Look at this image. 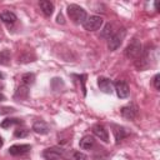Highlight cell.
I'll use <instances>...</instances> for the list:
<instances>
[{
  "instance_id": "cell-3",
  "label": "cell",
  "mask_w": 160,
  "mask_h": 160,
  "mask_svg": "<svg viewBox=\"0 0 160 160\" xmlns=\"http://www.w3.org/2000/svg\"><path fill=\"white\" fill-rule=\"evenodd\" d=\"M125 34H126V31H125L124 29H121V30H119L118 32L112 34V36L108 40V48H109L110 51L116 50V49L121 45V42H122L124 38H125Z\"/></svg>"
},
{
  "instance_id": "cell-20",
  "label": "cell",
  "mask_w": 160,
  "mask_h": 160,
  "mask_svg": "<svg viewBox=\"0 0 160 160\" xmlns=\"http://www.w3.org/2000/svg\"><path fill=\"white\" fill-rule=\"evenodd\" d=\"M21 122H22V121H21L20 119L11 118V119H5V120H2L1 124H0V126L4 128V129H6V128H9V126H12V125H16V124H21Z\"/></svg>"
},
{
  "instance_id": "cell-11",
  "label": "cell",
  "mask_w": 160,
  "mask_h": 160,
  "mask_svg": "<svg viewBox=\"0 0 160 160\" xmlns=\"http://www.w3.org/2000/svg\"><path fill=\"white\" fill-rule=\"evenodd\" d=\"M111 128H112V132H114V135H115V141H116V144H119L122 139H125V138L128 136V132H126V130H125L122 126L112 124Z\"/></svg>"
},
{
  "instance_id": "cell-5",
  "label": "cell",
  "mask_w": 160,
  "mask_h": 160,
  "mask_svg": "<svg viewBox=\"0 0 160 160\" xmlns=\"http://www.w3.org/2000/svg\"><path fill=\"white\" fill-rule=\"evenodd\" d=\"M44 158L49 159V160H55V159H59L61 156H65V150L62 148H58V146H54V148H49L44 151Z\"/></svg>"
},
{
  "instance_id": "cell-18",
  "label": "cell",
  "mask_w": 160,
  "mask_h": 160,
  "mask_svg": "<svg viewBox=\"0 0 160 160\" xmlns=\"http://www.w3.org/2000/svg\"><path fill=\"white\" fill-rule=\"evenodd\" d=\"M10 59H11L10 50L5 49V50L0 51V65H8L10 62Z\"/></svg>"
},
{
  "instance_id": "cell-13",
  "label": "cell",
  "mask_w": 160,
  "mask_h": 160,
  "mask_svg": "<svg viewBox=\"0 0 160 160\" xmlns=\"http://www.w3.org/2000/svg\"><path fill=\"white\" fill-rule=\"evenodd\" d=\"M39 6H40V9H41V11L45 16H50L54 12V4L51 1L42 0V1L39 2Z\"/></svg>"
},
{
  "instance_id": "cell-21",
  "label": "cell",
  "mask_w": 160,
  "mask_h": 160,
  "mask_svg": "<svg viewBox=\"0 0 160 160\" xmlns=\"http://www.w3.org/2000/svg\"><path fill=\"white\" fill-rule=\"evenodd\" d=\"M69 160H88V156L80 151H71Z\"/></svg>"
},
{
  "instance_id": "cell-19",
  "label": "cell",
  "mask_w": 160,
  "mask_h": 160,
  "mask_svg": "<svg viewBox=\"0 0 160 160\" xmlns=\"http://www.w3.org/2000/svg\"><path fill=\"white\" fill-rule=\"evenodd\" d=\"M112 34H114V31H112V25H111V24H106V25L104 26V29L101 30L100 36L109 40V39L112 36Z\"/></svg>"
},
{
  "instance_id": "cell-29",
  "label": "cell",
  "mask_w": 160,
  "mask_h": 160,
  "mask_svg": "<svg viewBox=\"0 0 160 160\" xmlns=\"http://www.w3.org/2000/svg\"><path fill=\"white\" fill-rule=\"evenodd\" d=\"M0 79H4V74L2 72H0Z\"/></svg>"
},
{
  "instance_id": "cell-9",
  "label": "cell",
  "mask_w": 160,
  "mask_h": 160,
  "mask_svg": "<svg viewBox=\"0 0 160 160\" xmlns=\"http://www.w3.org/2000/svg\"><path fill=\"white\" fill-rule=\"evenodd\" d=\"M92 132L95 136H98L100 140H102L104 142H108L109 141V132L108 130L101 125V124H96L92 126Z\"/></svg>"
},
{
  "instance_id": "cell-31",
  "label": "cell",
  "mask_w": 160,
  "mask_h": 160,
  "mask_svg": "<svg viewBox=\"0 0 160 160\" xmlns=\"http://www.w3.org/2000/svg\"><path fill=\"white\" fill-rule=\"evenodd\" d=\"M1 88H2V85H1V84H0V89H1Z\"/></svg>"
},
{
  "instance_id": "cell-25",
  "label": "cell",
  "mask_w": 160,
  "mask_h": 160,
  "mask_svg": "<svg viewBox=\"0 0 160 160\" xmlns=\"http://www.w3.org/2000/svg\"><path fill=\"white\" fill-rule=\"evenodd\" d=\"M79 79H81V89H82V94L85 95L86 94V90H85V79H86V75H79Z\"/></svg>"
},
{
  "instance_id": "cell-22",
  "label": "cell",
  "mask_w": 160,
  "mask_h": 160,
  "mask_svg": "<svg viewBox=\"0 0 160 160\" xmlns=\"http://www.w3.org/2000/svg\"><path fill=\"white\" fill-rule=\"evenodd\" d=\"M34 59H35L34 54L26 52V55H25V54H22V55H20V56H19V62H29V61H34Z\"/></svg>"
},
{
  "instance_id": "cell-17",
  "label": "cell",
  "mask_w": 160,
  "mask_h": 160,
  "mask_svg": "<svg viewBox=\"0 0 160 160\" xmlns=\"http://www.w3.org/2000/svg\"><path fill=\"white\" fill-rule=\"evenodd\" d=\"M21 82H22L24 85H26V86L32 85V84L35 82V75H34L32 72H26V74H24V75L21 76Z\"/></svg>"
},
{
  "instance_id": "cell-2",
  "label": "cell",
  "mask_w": 160,
  "mask_h": 160,
  "mask_svg": "<svg viewBox=\"0 0 160 160\" xmlns=\"http://www.w3.org/2000/svg\"><path fill=\"white\" fill-rule=\"evenodd\" d=\"M141 51H142V48H141L140 41L138 39H132L131 42L125 49V55L129 59H138L139 55L141 54Z\"/></svg>"
},
{
  "instance_id": "cell-4",
  "label": "cell",
  "mask_w": 160,
  "mask_h": 160,
  "mask_svg": "<svg viewBox=\"0 0 160 160\" xmlns=\"http://www.w3.org/2000/svg\"><path fill=\"white\" fill-rule=\"evenodd\" d=\"M84 28L85 30L88 31H95V30H99L102 25V18L100 16H96V15H91L89 18H86V20L84 21Z\"/></svg>"
},
{
  "instance_id": "cell-16",
  "label": "cell",
  "mask_w": 160,
  "mask_h": 160,
  "mask_svg": "<svg viewBox=\"0 0 160 160\" xmlns=\"http://www.w3.org/2000/svg\"><path fill=\"white\" fill-rule=\"evenodd\" d=\"M28 96H29V86L21 84V85L18 88L16 92H15V98H16V99H21V100H24V99H26Z\"/></svg>"
},
{
  "instance_id": "cell-26",
  "label": "cell",
  "mask_w": 160,
  "mask_h": 160,
  "mask_svg": "<svg viewBox=\"0 0 160 160\" xmlns=\"http://www.w3.org/2000/svg\"><path fill=\"white\" fill-rule=\"evenodd\" d=\"M15 109L14 108H0V114H9V112H14Z\"/></svg>"
},
{
  "instance_id": "cell-1",
  "label": "cell",
  "mask_w": 160,
  "mask_h": 160,
  "mask_svg": "<svg viewBox=\"0 0 160 160\" xmlns=\"http://www.w3.org/2000/svg\"><path fill=\"white\" fill-rule=\"evenodd\" d=\"M66 10H68V15H69L70 20H72V22H75V24H84V21L88 18L86 11L76 4H70Z\"/></svg>"
},
{
  "instance_id": "cell-7",
  "label": "cell",
  "mask_w": 160,
  "mask_h": 160,
  "mask_svg": "<svg viewBox=\"0 0 160 160\" xmlns=\"http://www.w3.org/2000/svg\"><path fill=\"white\" fill-rule=\"evenodd\" d=\"M114 86H115L116 95L120 99H125V98L129 96V86H128V84L124 80H118Z\"/></svg>"
},
{
  "instance_id": "cell-6",
  "label": "cell",
  "mask_w": 160,
  "mask_h": 160,
  "mask_svg": "<svg viewBox=\"0 0 160 160\" xmlns=\"http://www.w3.org/2000/svg\"><path fill=\"white\" fill-rule=\"evenodd\" d=\"M121 115L125 119L134 120L138 116V106L135 104H129L126 106H122L121 108Z\"/></svg>"
},
{
  "instance_id": "cell-27",
  "label": "cell",
  "mask_w": 160,
  "mask_h": 160,
  "mask_svg": "<svg viewBox=\"0 0 160 160\" xmlns=\"http://www.w3.org/2000/svg\"><path fill=\"white\" fill-rule=\"evenodd\" d=\"M58 22H59V24H64V19H62V15H61V14L58 15Z\"/></svg>"
},
{
  "instance_id": "cell-10",
  "label": "cell",
  "mask_w": 160,
  "mask_h": 160,
  "mask_svg": "<svg viewBox=\"0 0 160 160\" xmlns=\"http://www.w3.org/2000/svg\"><path fill=\"white\" fill-rule=\"evenodd\" d=\"M30 149H31V146L28 145V144L12 145V146L9 148V154H10V155H14V156H16V155H22V154L28 152Z\"/></svg>"
},
{
  "instance_id": "cell-28",
  "label": "cell",
  "mask_w": 160,
  "mask_h": 160,
  "mask_svg": "<svg viewBox=\"0 0 160 160\" xmlns=\"http://www.w3.org/2000/svg\"><path fill=\"white\" fill-rule=\"evenodd\" d=\"M4 99H5V96H4L2 94H0V101H1V100H4Z\"/></svg>"
},
{
  "instance_id": "cell-24",
  "label": "cell",
  "mask_w": 160,
  "mask_h": 160,
  "mask_svg": "<svg viewBox=\"0 0 160 160\" xmlns=\"http://www.w3.org/2000/svg\"><path fill=\"white\" fill-rule=\"evenodd\" d=\"M152 82H154L155 89H156V90H159V89H160V75H159V74H156V75L154 76Z\"/></svg>"
},
{
  "instance_id": "cell-12",
  "label": "cell",
  "mask_w": 160,
  "mask_h": 160,
  "mask_svg": "<svg viewBox=\"0 0 160 160\" xmlns=\"http://www.w3.org/2000/svg\"><path fill=\"white\" fill-rule=\"evenodd\" d=\"M32 130H34L35 132H38V134L44 135V134H48V132L50 131V128H49V125H48L45 121H42V120H38V121L34 122V125H32Z\"/></svg>"
},
{
  "instance_id": "cell-23",
  "label": "cell",
  "mask_w": 160,
  "mask_h": 160,
  "mask_svg": "<svg viewBox=\"0 0 160 160\" xmlns=\"http://www.w3.org/2000/svg\"><path fill=\"white\" fill-rule=\"evenodd\" d=\"M28 134H29V130H26V129H16L14 132V135L16 138H25V136H28Z\"/></svg>"
},
{
  "instance_id": "cell-14",
  "label": "cell",
  "mask_w": 160,
  "mask_h": 160,
  "mask_svg": "<svg viewBox=\"0 0 160 160\" xmlns=\"http://www.w3.org/2000/svg\"><path fill=\"white\" fill-rule=\"evenodd\" d=\"M0 20L5 24H14L18 20V18L12 11H4L0 14Z\"/></svg>"
},
{
  "instance_id": "cell-8",
  "label": "cell",
  "mask_w": 160,
  "mask_h": 160,
  "mask_svg": "<svg viewBox=\"0 0 160 160\" xmlns=\"http://www.w3.org/2000/svg\"><path fill=\"white\" fill-rule=\"evenodd\" d=\"M98 86H99V89H100L102 92H105V94H111V92H112V82H111V80L108 79V78L100 76V78L98 79Z\"/></svg>"
},
{
  "instance_id": "cell-30",
  "label": "cell",
  "mask_w": 160,
  "mask_h": 160,
  "mask_svg": "<svg viewBox=\"0 0 160 160\" xmlns=\"http://www.w3.org/2000/svg\"><path fill=\"white\" fill-rule=\"evenodd\" d=\"M1 145H2V138L0 136V146H1Z\"/></svg>"
},
{
  "instance_id": "cell-15",
  "label": "cell",
  "mask_w": 160,
  "mask_h": 160,
  "mask_svg": "<svg viewBox=\"0 0 160 160\" xmlns=\"http://www.w3.org/2000/svg\"><path fill=\"white\" fill-rule=\"evenodd\" d=\"M94 144H95V140H94V138L90 136V135H86V136H84V138L80 140V148L84 149V150L91 149V148L94 146Z\"/></svg>"
}]
</instances>
